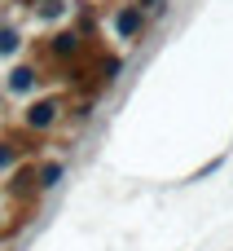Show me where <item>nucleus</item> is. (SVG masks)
Wrapping results in <instances>:
<instances>
[{"instance_id": "obj_2", "label": "nucleus", "mask_w": 233, "mask_h": 251, "mask_svg": "<svg viewBox=\"0 0 233 251\" xmlns=\"http://www.w3.org/2000/svg\"><path fill=\"white\" fill-rule=\"evenodd\" d=\"M115 26H119V35L128 40V35H137V31L145 26V13H141V9H123V13L115 18Z\"/></svg>"}, {"instance_id": "obj_8", "label": "nucleus", "mask_w": 233, "mask_h": 251, "mask_svg": "<svg viewBox=\"0 0 233 251\" xmlns=\"http://www.w3.org/2000/svg\"><path fill=\"white\" fill-rule=\"evenodd\" d=\"M13 49H18V31L4 26V31H0V53H13Z\"/></svg>"}, {"instance_id": "obj_4", "label": "nucleus", "mask_w": 233, "mask_h": 251, "mask_svg": "<svg viewBox=\"0 0 233 251\" xmlns=\"http://www.w3.org/2000/svg\"><path fill=\"white\" fill-rule=\"evenodd\" d=\"M62 176H66V168H62V163H44V168L35 172V185H40V190H53Z\"/></svg>"}, {"instance_id": "obj_3", "label": "nucleus", "mask_w": 233, "mask_h": 251, "mask_svg": "<svg viewBox=\"0 0 233 251\" xmlns=\"http://www.w3.org/2000/svg\"><path fill=\"white\" fill-rule=\"evenodd\" d=\"M9 88H13V93H31V88H35V71H31V66L9 71Z\"/></svg>"}, {"instance_id": "obj_5", "label": "nucleus", "mask_w": 233, "mask_h": 251, "mask_svg": "<svg viewBox=\"0 0 233 251\" xmlns=\"http://www.w3.org/2000/svg\"><path fill=\"white\" fill-rule=\"evenodd\" d=\"M9 190H13V194H22V190H35V172H31V168H26V172H13Z\"/></svg>"}, {"instance_id": "obj_1", "label": "nucleus", "mask_w": 233, "mask_h": 251, "mask_svg": "<svg viewBox=\"0 0 233 251\" xmlns=\"http://www.w3.org/2000/svg\"><path fill=\"white\" fill-rule=\"evenodd\" d=\"M57 124V97H44V101H35L31 110H26V128L31 132H44V128H53Z\"/></svg>"}, {"instance_id": "obj_7", "label": "nucleus", "mask_w": 233, "mask_h": 251, "mask_svg": "<svg viewBox=\"0 0 233 251\" xmlns=\"http://www.w3.org/2000/svg\"><path fill=\"white\" fill-rule=\"evenodd\" d=\"M53 53L70 57V53H75V35H57V40H53Z\"/></svg>"}, {"instance_id": "obj_6", "label": "nucleus", "mask_w": 233, "mask_h": 251, "mask_svg": "<svg viewBox=\"0 0 233 251\" xmlns=\"http://www.w3.org/2000/svg\"><path fill=\"white\" fill-rule=\"evenodd\" d=\"M18 154H22V146H13V141H0V172H4V168H9Z\"/></svg>"}]
</instances>
